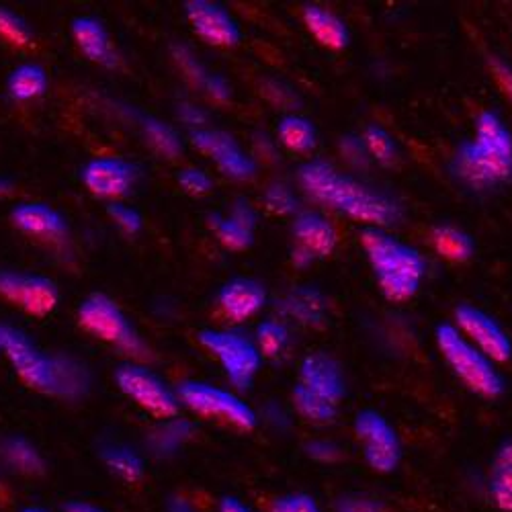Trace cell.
Instances as JSON below:
<instances>
[{
  "mask_svg": "<svg viewBox=\"0 0 512 512\" xmlns=\"http://www.w3.org/2000/svg\"><path fill=\"white\" fill-rule=\"evenodd\" d=\"M297 181L314 201L367 228H388L402 218V207L392 195L338 173L326 160L304 162L297 168Z\"/></svg>",
  "mask_w": 512,
  "mask_h": 512,
  "instance_id": "1",
  "label": "cell"
},
{
  "mask_svg": "<svg viewBox=\"0 0 512 512\" xmlns=\"http://www.w3.org/2000/svg\"><path fill=\"white\" fill-rule=\"evenodd\" d=\"M3 351L17 375L35 392L78 400L91 388V375L84 365L72 357L41 353L17 328L3 326Z\"/></svg>",
  "mask_w": 512,
  "mask_h": 512,
  "instance_id": "2",
  "label": "cell"
},
{
  "mask_svg": "<svg viewBox=\"0 0 512 512\" xmlns=\"http://www.w3.org/2000/svg\"><path fill=\"white\" fill-rule=\"evenodd\" d=\"M361 244L381 293L390 302H406L420 289L426 273L424 256L383 228H363Z\"/></svg>",
  "mask_w": 512,
  "mask_h": 512,
  "instance_id": "3",
  "label": "cell"
},
{
  "mask_svg": "<svg viewBox=\"0 0 512 512\" xmlns=\"http://www.w3.org/2000/svg\"><path fill=\"white\" fill-rule=\"evenodd\" d=\"M435 340L447 365L469 390L484 398H498L504 392V379L494 361L469 343L455 326L439 324Z\"/></svg>",
  "mask_w": 512,
  "mask_h": 512,
  "instance_id": "4",
  "label": "cell"
},
{
  "mask_svg": "<svg viewBox=\"0 0 512 512\" xmlns=\"http://www.w3.org/2000/svg\"><path fill=\"white\" fill-rule=\"evenodd\" d=\"M78 322L93 336L115 345L123 355L134 359H144L148 355L144 340L138 336L121 308L107 295L95 293L89 300H84L78 308Z\"/></svg>",
  "mask_w": 512,
  "mask_h": 512,
  "instance_id": "5",
  "label": "cell"
},
{
  "mask_svg": "<svg viewBox=\"0 0 512 512\" xmlns=\"http://www.w3.org/2000/svg\"><path fill=\"white\" fill-rule=\"evenodd\" d=\"M199 343L220 361L236 390H250L263 361L254 340L238 330H201Z\"/></svg>",
  "mask_w": 512,
  "mask_h": 512,
  "instance_id": "6",
  "label": "cell"
},
{
  "mask_svg": "<svg viewBox=\"0 0 512 512\" xmlns=\"http://www.w3.org/2000/svg\"><path fill=\"white\" fill-rule=\"evenodd\" d=\"M179 402L187 406L191 412L224 420L240 431H250L259 422L256 412L236 394L211 386L205 381H185L177 390Z\"/></svg>",
  "mask_w": 512,
  "mask_h": 512,
  "instance_id": "7",
  "label": "cell"
},
{
  "mask_svg": "<svg viewBox=\"0 0 512 512\" xmlns=\"http://www.w3.org/2000/svg\"><path fill=\"white\" fill-rule=\"evenodd\" d=\"M115 381L127 398L152 416L162 420L179 416L181 402L177 392L168 388V383L148 367L134 363L121 365L115 373Z\"/></svg>",
  "mask_w": 512,
  "mask_h": 512,
  "instance_id": "8",
  "label": "cell"
},
{
  "mask_svg": "<svg viewBox=\"0 0 512 512\" xmlns=\"http://www.w3.org/2000/svg\"><path fill=\"white\" fill-rule=\"evenodd\" d=\"M451 173L463 185L484 191L512 179V158L490 152L476 140H465L451 160Z\"/></svg>",
  "mask_w": 512,
  "mask_h": 512,
  "instance_id": "9",
  "label": "cell"
},
{
  "mask_svg": "<svg viewBox=\"0 0 512 512\" xmlns=\"http://www.w3.org/2000/svg\"><path fill=\"white\" fill-rule=\"evenodd\" d=\"M355 435L363 443L365 461L379 474H390L400 465L402 445L394 426L375 410H363L355 418Z\"/></svg>",
  "mask_w": 512,
  "mask_h": 512,
  "instance_id": "10",
  "label": "cell"
},
{
  "mask_svg": "<svg viewBox=\"0 0 512 512\" xmlns=\"http://www.w3.org/2000/svg\"><path fill=\"white\" fill-rule=\"evenodd\" d=\"M455 322L457 330L488 359L504 363L512 357V343L508 334L486 312L463 304L455 310Z\"/></svg>",
  "mask_w": 512,
  "mask_h": 512,
  "instance_id": "11",
  "label": "cell"
},
{
  "mask_svg": "<svg viewBox=\"0 0 512 512\" xmlns=\"http://www.w3.org/2000/svg\"><path fill=\"white\" fill-rule=\"evenodd\" d=\"M0 295L31 316H48L58 306V287L46 277L3 271Z\"/></svg>",
  "mask_w": 512,
  "mask_h": 512,
  "instance_id": "12",
  "label": "cell"
},
{
  "mask_svg": "<svg viewBox=\"0 0 512 512\" xmlns=\"http://www.w3.org/2000/svg\"><path fill=\"white\" fill-rule=\"evenodd\" d=\"M193 146L216 160L222 173L234 181H250L256 175V162L240 144L222 130H197L191 134Z\"/></svg>",
  "mask_w": 512,
  "mask_h": 512,
  "instance_id": "13",
  "label": "cell"
},
{
  "mask_svg": "<svg viewBox=\"0 0 512 512\" xmlns=\"http://www.w3.org/2000/svg\"><path fill=\"white\" fill-rule=\"evenodd\" d=\"M185 15L205 44L216 48H234L240 44V25L222 5L209 3V0H189Z\"/></svg>",
  "mask_w": 512,
  "mask_h": 512,
  "instance_id": "14",
  "label": "cell"
},
{
  "mask_svg": "<svg viewBox=\"0 0 512 512\" xmlns=\"http://www.w3.org/2000/svg\"><path fill=\"white\" fill-rule=\"evenodd\" d=\"M138 179V168L121 158H97L82 170L87 189L103 199H117L130 193Z\"/></svg>",
  "mask_w": 512,
  "mask_h": 512,
  "instance_id": "15",
  "label": "cell"
},
{
  "mask_svg": "<svg viewBox=\"0 0 512 512\" xmlns=\"http://www.w3.org/2000/svg\"><path fill=\"white\" fill-rule=\"evenodd\" d=\"M300 383L324 400L338 404L347 394V381L338 361L318 351L308 355L300 365Z\"/></svg>",
  "mask_w": 512,
  "mask_h": 512,
  "instance_id": "16",
  "label": "cell"
},
{
  "mask_svg": "<svg viewBox=\"0 0 512 512\" xmlns=\"http://www.w3.org/2000/svg\"><path fill=\"white\" fill-rule=\"evenodd\" d=\"M218 304L226 318L232 322H244L267 306V289L256 279L236 277L220 289Z\"/></svg>",
  "mask_w": 512,
  "mask_h": 512,
  "instance_id": "17",
  "label": "cell"
},
{
  "mask_svg": "<svg viewBox=\"0 0 512 512\" xmlns=\"http://www.w3.org/2000/svg\"><path fill=\"white\" fill-rule=\"evenodd\" d=\"M256 222H259V213L246 199H238L232 205V211L228 216H218L213 213L209 218V224L216 232L218 240L230 248V250H246L254 242V230Z\"/></svg>",
  "mask_w": 512,
  "mask_h": 512,
  "instance_id": "18",
  "label": "cell"
},
{
  "mask_svg": "<svg viewBox=\"0 0 512 512\" xmlns=\"http://www.w3.org/2000/svg\"><path fill=\"white\" fill-rule=\"evenodd\" d=\"M277 312L283 318L295 320L304 326L322 328L328 322V300L318 287L302 285L281 297Z\"/></svg>",
  "mask_w": 512,
  "mask_h": 512,
  "instance_id": "19",
  "label": "cell"
},
{
  "mask_svg": "<svg viewBox=\"0 0 512 512\" xmlns=\"http://www.w3.org/2000/svg\"><path fill=\"white\" fill-rule=\"evenodd\" d=\"M291 232L297 242L295 246H300L302 250L312 254L314 261L326 259V256H330L338 244L334 226L316 211L297 213L293 220V226H291Z\"/></svg>",
  "mask_w": 512,
  "mask_h": 512,
  "instance_id": "20",
  "label": "cell"
},
{
  "mask_svg": "<svg viewBox=\"0 0 512 512\" xmlns=\"http://www.w3.org/2000/svg\"><path fill=\"white\" fill-rule=\"evenodd\" d=\"M13 222L25 234L58 240L66 234V222L60 213L44 203H23L13 209Z\"/></svg>",
  "mask_w": 512,
  "mask_h": 512,
  "instance_id": "21",
  "label": "cell"
},
{
  "mask_svg": "<svg viewBox=\"0 0 512 512\" xmlns=\"http://www.w3.org/2000/svg\"><path fill=\"white\" fill-rule=\"evenodd\" d=\"M302 17H304L306 29L310 31V35L318 41L320 46H324L328 50H343L349 46V41H351L349 27L332 11H328L320 5H306Z\"/></svg>",
  "mask_w": 512,
  "mask_h": 512,
  "instance_id": "22",
  "label": "cell"
},
{
  "mask_svg": "<svg viewBox=\"0 0 512 512\" xmlns=\"http://www.w3.org/2000/svg\"><path fill=\"white\" fill-rule=\"evenodd\" d=\"M72 35L82 54L89 60L103 64L107 68H113L117 64V54L111 48L109 35L101 21L93 17H80L72 23Z\"/></svg>",
  "mask_w": 512,
  "mask_h": 512,
  "instance_id": "23",
  "label": "cell"
},
{
  "mask_svg": "<svg viewBox=\"0 0 512 512\" xmlns=\"http://www.w3.org/2000/svg\"><path fill=\"white\" fill-rule=\"evenodd\" d=\"M193 433H195V426L191 420L175 416L160 422L148 435L146 445L154 457L168 459L179 453V449L193 437Z\"/></svg>",
  "mask_w": 512,
  "mask_h": 512,
  "instance_id": "24",
  "label": "cell"
},
{
  "mask_svg": "<svg viewBox=\"0 0 512 512\" xmlns=\"http://www.w3.org/2000/svg\"><path fill=\"white\" fill-rule=\"evenodd\" d=\"M0 463L19 476H39L46 472L44 457L23 437L0 441Z\"/></svg>",
  "mask_w": 512,
  "mask_h": 512,
  "instance_id": "25",
  "label": "cell"
},
{
  "mask_svg": "<svg viewBox=\"0 0 512 512\" xmlns=\"http://www.w3.org/2000/svg\"><path fill=\"white\" fill-rule=\"evenodd\" d=\"M101 459L103 463L107 465L109 472L123 480V482H140L144 478V472H146V463L142 459V455L127 447V445H107L103 447L101 451Z\"/></svg>",
  "mask_w": 512,
  "mask_h": 512,
  "instance_id": "26",
  "label": "cell"
},
{
  "mask_svg": "<svg viewBox=\"0 0 512 512\" xmlns=\"http://www.w3.org/2000/svg\"><path fill=\"white\" fill-rule=\"evenodd\" d=\"M431 244L439 256L453 263H463L467 259H472L474 248H476L472 236L449 224H441L433 228Z\"/></svg>",
  "mask_w": 512,
  "mask_h": 512,
  "instance_id": "27",
  "label": "cell"
},
{
  "mask_svg": "<svg viewBox=\"0 0 512 512\" xmlns=\"http://www.w3.org/2000/svg\"><path fill=\"white\" fill-rule=\"evenodd\" d=\"M277 138L285 148L300 154L312 152L318 142L314 123L300 115H285L277 125Z\"/></svg>",
  "mask_w": 512,
  "mask_h": 512,
  "instance_id": "28",
  "label": "cell"
},
{
  "mask_svg": "<svg viewBox=\"0 0 512 512\" xmlns=\"http://www.w3.org/2000/svg\"><path fill=\"white\" fill-rule=\"evenodd\" d=\"M480 146L500 156L512 158V134L502 119L492 111H482L476 121V138Z\"/></svg>",
  "mask_w": 512,
  "mask_h": 512,
  "instance_id": "29",
  "label": "cell"
},
{
  "mask_svg": "<svg viewBox=\"0 0 512 512\" xmlns=\"http://www.w3.org/2000/svg\"><path fill=\"white\" fill-rule=\"evenodd\" d=\"M46 89H48V76L44 68H39L35 64L19 66L9 76V95L15 101H33L44 95Z\"/></svg>",
  "mask_w": 512,
  "mask_h": 512,
  "instance_id": "30",
  "label": "cell"
},
{
  "mask_svg": "<svg viewBox=\"0 0 512 512\" xmlns=\"http://www.w3.org/2000/svg\"><path fill=\"white\" fill-rule=\"evenodd\" d=\"M289 340H291L289 328L281 320L271 318V320H263L259 326H256L254 345L263 357L279 359L287 351Z\"/></svg>",
  "mask_w": 512,
  "mask_h": 512,
  "instance_id": "31",
  "label": "cell"
},
{
  "mask_svg": "<svg viewBox=\"0 0 512 512\" xmlns=\"http://www.w3.org/2000/svg\"><path fill=\"white\" fill-rule=\"evenodd\" d=\"M293 404L295 410L312 424H328L336 418V404L310 392L302 383H297L293 388Z\"/></svg>",
  "mask_w": 512,
  "mask_h": 512,
  "instance_id": "32",
  "label": "cell"
},
{
  "mask_svg": "<svg viewBox=\"0 0 512 512\" xmlns=\"http://www.w3.org/2000/svg\"><path fill=\"white\" fill-rule=\"evenodd\" d=\"M363 142L371 160L379 162L381 166H392L398 160V144L394 136L388 130H383L381 125H367L363 132Z\"/></svg>",
  "mask_w": 512,
  "mask_h": 512,
  "instance_id": "33",
  "label": "cell"
},
{
  "mask_svg": "<svg viewBox=\"0 0 512 512\" xmlns=\"http://www.w3.org/2000/svg\"><path fill=\"white\" fill-rule=\"evenodd\" d=\"M142 125H144V134H146L148 142L152 144V148L158 154H162L166 158H177L183 152V142H181L179 134L164 121L148 117V119H144Z\"/></svg>",
  "mask_w": 512,
  "mask_h": 512,
  "instance_id": "34",
  "label": "cell"
},
{
  "mask_svg": "<svg viewBox=\"0 0 512 512\" xmlns=\"http://www.w3.org/2000/svg\"><path fill=\"white\" fill-rule=\"evenodd\" d=\"M263 201L265 207L277 213V216H295L297 209H300V201H297L295 193L283 183L269 185L267 191L263 193Z\"/></svg>",
  "mask_w": 512,
  "mask_h": 512,
  "instance_id": "35",
  "label": "cell"
},
{
  "mask_svg": "<svg viewBox=\"0 0 512 512\" xmlns=\"http://www.w3.org/2000/svg\"><path fill=\"white\" fill-rule=\"evenodd\" d=\"M0 37L9 41L11 46L23 48V46H29L31 31L21 17H17L7 9H0Z\"/></svg>",
  "mask_w": 512,
  "mask_h": 512,
  "instance_id": "36",
  "label": "cell"
},
{
  "mask_svg": "<svg viewBox=\"0 0 512 512\" xmlns=\"http://www.w3.org/2000/svg\"><path fill=\"white\" fill-rule=\"evenodd\" d=\"M173 58L179 64V68L183 70V74L195 84V87H201L209 76V72L203 68V64L197 60V56L193 54L191 48L187 46H173Z\"/></svg>",
  "mask_w": 512,
  "mask_h": 512,
  "instance_id": "37",
  "label": "cell"
},
{
  "mask_svg": "<svg viewBox=\"0 0 512 512\" xmlns=\"http://www.w3.org/2000/svg\"><path fill=\"white\" fill-rule=\"evenodd\" d=\"M490 496L500 510L512 512V469H494Z\"/></svg>",
  "mask_w": 512,
  "mask_h": 512,
  "instance_id": "38",
  "label": "cell"
},
{
  "mask_svg": "<svg viewBox=\"0 0 512 512\" xmlns=\"http://www.w3.org/2000/svg\"><path fill=\"white\" fill-rule=\"evenodd\" d=\"M263 95L273 105H279L283 109H297V107L302 105V101H300V97H297V93L291 87H287L285 82H279V80H265Z\"/></svg>",
  "mask_w": 512,
  "mask_h": 512,
  "instance_id": "39",
  "label": "cell"
},
{
  "mask_svg": "<svg viewBox=\"0 0 512 512\" xmlns=\"http://www.w3.org/2000/svg\"><path fill=\"white\" fill-rule=\"evenodd\" d=\"M109 216L113 218V222L125 232V234H138L142 230V216L134 209V207H127L123 203H111L107 207Z\"/></svg>",
  "mask_w": 512,
  "mask_h": 512,
  "instance_id": "40",
  "label": "cell"
},
{
  "mask_svg": "<svg viewBox=\"0 0 512 512\" xmlns=\"http://www.w3.org/2000/svg\"><path fill=\"white\" fill-rule=\"evenodd\" d=\"M269 512H322L318 502L308 494H289L273 500Z\"/></svg>",
  "mask_w": 512,
  "mask_h": 512,
  "instance_id": "41",
  "label": "cell"
},
{
  "mask_svg": "<svg viewBox=\"0 0 512 512\" xmlns=\"http://www.w3.org/2000/svg\"><path fill=\"white\" fill-rule=\"evenodd\" d=\"M338 148H340V154H343V158H345L349 164L357 166V168H365V166L369 164V160H371V156H369V152H367V148H365V142H363V138H359V136H345V138H340Z\"/></svg>",
  "mask_w": 512,
  "mask_h": 512,
  "instance_id": "42",
  "label": "cell"
},
{
  "mask_svg": "<svg viewBox=\"0 0 512 512\" xmlns=\"http://www.w3.org/2000/svg\"><path fill=\"white\" fill-rule=\"evenodd\" d=\"M181 187L191 195H207L213 189V181L199 168H185L179 175Z\"/></svg>",
  "mask_w": 512,
  "mask_h": 512,
  "instance_id": "43",
  "label": "cell"
},
{
  "mask_svg": "<svg viewBox=\"0 0 512 512\" xmlns=\"http://www.w3.org/2000/svg\"><path fill=\"white\" fill-rule=\"evenodd\" d=\"M306 453H308L312 459L322 461V463H332V461H338L340 457H343V449H340L336 443L324 441V439L310 441V443L306 445Z\"/></svg>",
  "mask_w": 512,
  "mask_h": 512,
  "instance_id": "44",
  "label": "cell"
},
{
  "mask_svg": "<svg viewBox=\"0 0 512 512\" xmlns=\"http://www.w3.org/2000/svg\"><path fill=\"white\" fill-rule=\"evenodd\" d=\"M203 89L213 101H218V103H226L232 97L230 82L222 74H209L203 84Z\"/></svg>",
  "mask_w": 512,
  "mask_h": 512,
  "instance_id": "45",
  "label": "cell"
},
{
  "mask_svg": "<svg viewBox=\"0 0 512 512\" xmlns=\"http://www.w3.org/2000/svg\"><path fill=\"white\" fill-rule=\"evenodd\" d=\"M490 68H492V74H494V78H496V82H498V87L502 89L504 97H506V99L510 101V105H512V68H510L506 62L498 60V58H492V60H490Z\"/></svg>",
  "mask_w": 512,
  "mask_h": 512,
  "instance_id": "46",
  "label": "cell"
},
{
  "mask_svg": "<svg viewBox=\"0 0 512 512\" xmlns=\"http://www.w3.org/2000/svg\"><path fill=\"white\" fill-rule=\"evenodd\" d=\"M177 113H179V119H181L183 123H187L189 127H193L195 132L201 130V125L207 123V113H205L201 107H197V105L181 103L179 109H177Z\"/></svg>",
  "mask_w": 512,
  "mask_h": 512,
  "instance_id": "47",
  "label": "cell"
},
{
  "mask_svg": "<svg viewBox=\"0 0 512 512\" xmlns=\"http://www.w3.org/2000/svg\"><path fill=\"white\" fill-rule=\"evenodd\" d=\"M254 150L261 154L265 160H277V146L275 140H271L267 134H254Z\"/></svg>",
  "mask_w": 512,
  "mask_h": 512,
  "instance_id": "48",
  "label": "cell"
},
{
  "mask_svg": "<svg viewBox=\"0 0 512 512\" xmlns=\"http://www.w3.org/2000/svg\"><path fill=\"white\" fill-rule=\"evenodd\" d=\"M265 418H267V422L269 424H273L275 429H285V426L289 424V418H287V414L283 412V408L281 406H277V404H269L267 408H265Z\"/></svg>",
  "mask_w": 512,
  "mask_h": 512,
  "instance_id": "49",
  "label": "cell"
},
{
  "mask_svg": "<svg viewBox=\"0 0 512 512\" xmlns=\"http://www.w3.org/2000/svg\"><path fill=\"white\" fill-rule=\"evenodd\" d=\"M494 465H496L494 469H512V437L504 441L502 447L498 449Z\"/></svg>",
  "mask_w": 512,
  "mask_h": 512,
  "instance_id": "50",
  "label": "cell"
},
{
  "mask_svg": "<svg viewBox=\"0 0 512 512\" xmlns=\"http://www.w3.org/2000/svg\"><path fill=\"white\" fill-rule=\"evenodd\" d=\"M340 512H381V510L371 500H349V502L343 504Z\"/></svg>",
  "mask_w": 512,
  "mask_h": 512,
  "instance_id": "51",
  "label": "cell"
},
{
  "mask_svg": "<svg viewBox=\"0 0 512 512\" xmlns=\"http://www.w3.org/2000/svg\"><path fill=\"white\" fill-rule=\"evenodd\" d=\"M218 512H252V508L246 506L244 502H240V500L234 498V496H226V498L220 500Z\"/></svg>",
  "mask_w": 512,
  "mask_h": 512,
  "instance_id": "52",
  "label": "cell"
},
{
  "mask_svg": "<svg viewBox=\"0 0 512 512\" xmlns=\"http://www.w3.org/2000/svg\"><path fill=\"white\" fill-rule=\"evenodd\" d=\"M166 510L168 512H199L189 500H185V498H181V496H173L168 500V504H166Z\"/></svg>",
  "mask_w": 512,
  "mask_h": 512,
  "instance_id": "53",
  "label": "cell"
},
{
  "mask_svg": "<svg viewBox=\"0 0 512 512\" xmlns=\"http://www.w3.org/2000/svg\"><path fill=\"white\" fill-rule=\"evenodd\" d=\"M291 261H293V265H295V267L306 269L310 263H314V256H312V254H308L306 250H302L300 246H295V248L291 250Z\"/></svg>",
  "mask_w": 512,
  "mask_h": 512,
  "instance_id": "54",
  "label": "cell"
},
{
  "mask_svg": "<svg viewBox=\"0 0 512 512\" xmlns=\"http://www.w3.org/2000/svg\"><path fill=\"white\" fill-rule=\"evenodd\" d=\"M64 512H105L101 506L91 504V502H82V500H72L64 506Z\"/></svg>",
  "mask_w": 512,
  "mask_h": 512,
  "instance_id": "55",
  "label": "cell"
},
{
  "mask_svg": "<svg viewBox=\"0 0 512 512\" xmlns=\"http://www.w3.org/2000/svg\"><path fill=\"white\" fill-rule=\"evenodd\" d=\"M13 191V185L7 179H0V197H5Z\"/></svg>",
  "mask_w": 512,
  "mask_h": 512,
  "instance_id": "56",
  "label": "cell"
},
{
  "mask_svg": "<svg viewBox=\"0 0 512 512\" xmlns=\"http://www.w3.org/2000/svg\"><path fill=\"white\" fill-rule=\"evenodd\" d=\"M21 512H52V510L41 508V506H27V508H23Z\"/></svg>",
  "mask_w": 512,
  "mask_h": 512,
  "instance_id": "57",
  "label": "cell"
},
{
  "mask_svg": "<svg viewBox=\"0 0 512 512\" xmlns=\"http://www.w3.org/2000/svg\"><path fill=\"white\" fill-rule=\"evenodd\" d=\"M0 351H3V326H0Z\"/></svg>",
  "mask_w": 512,
  "mask_h": 512,
  "instance_id": "58",
  "label": "cell"
}]
</instances>
